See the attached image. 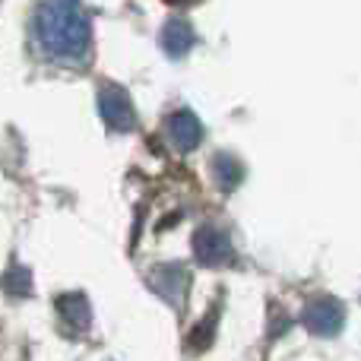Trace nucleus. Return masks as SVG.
I'll list each match as a JSON object with an SVG mask.
<instances>
[{"label": "nucleus", "instance_id": "obj_9", "mask_svg": "<svg viewBox=\"0 0 361 361\" xmlns=\"http://www.w3.org/2000/svg\"><path fill=\"white\" fill-rule=\"evenodd\" d=\"M4 288L6 292H16V295H29V288H32L29 273H25V269H10L4 279Z\"/></svg>", "mask_w": 361, "mask_h": 361}, {"label": "nucleus", "instance_id": "obj_7", "mask_svg": "<svg viewBox=\"0 0 361 361\" xmlns=\"http://www.w3.org/2000/svg\"><path fill=\"white\" fill-rule=\"evenodd\" d=\"M57 311H61V317L67 320L73 330H86L89 320H92V314H89V301L82 298V295H61Z\"/></svg>", "mask_w": 361, "mask_h": 361}, {"label": "nucleus", "instance_id": "obj_10", "mask_svg": "<svg viewBox=\"0 0 361 361\" xmlns=\"http://www.w3.org/2000/svg\"><path fill=\"white\" fill-rule=\"evenodd\" d=\"M165 4H171V6H184V4H190V0H165Z\"/></svg>", "mask_w": 361, "mask_h": 361}, {"label": "nucleus", "instance_id": "obj_3", "mask_svg": "<svg viewBox=\"0 0 361 361\" xmlns=\"http://www.w3.org/2000/svg\"><path fill=\"white\" fill-rule=\"evenodd\" d=\"M99 111L111 130H130V127L137 124V114H133L130 99H127V92L118 86H108L99 92Z\"/></svg>", "mask_w": 361, "mask_h": 361}, {"label": "nucleus", "instance_id": "obj_2", "mask_svg": "<svg viewBox=\"0 0 361 361\" xmlns=\"http://www.w3.org/2000/svg\"><path fill=\"white\" fill-rule=\"evenodd\" d=\"M193 257H197L203 267H222L231 260V241L225 231L203 225V228L193 235Z\"/></svg>", "mask_w": 361, "mask_h": 361}, {"label": "nucleus", "instance_id": "obj_1", "mask_svg": "<svg viewBox=\"0 0 361 361\" xmlns=\"http://www.w3.org/2000/svg\"><path fill=\"white\" fill-rule=\"evenodd\" d=\"M35 32L42 48L57 61H80L89 51V19L80 0H44Z\"/></svg>", "mask_w": 361, "mask_h": 361}, {"label": "nucleus", "instance_id": "obj_4", "mask_svg": "<svg viewBox=\"0 0 361 361\" xmlns=\"http://www.w3.org/2000/svg\"><path fill=\"white\" fill-rule=\"evenodd\" d=\"M165 130H169V140L175 143V149H180V152H190L193 146H200V140H203V127H200L197 114L187 111V108L171 114Z\"/></svg>", "mask_w": 361, "mask_h": 361}, {"label": "nucleus", "instance_id": "obj_5", "mask_svg": "<svg viewBox=\"0 0 361 361\" xmlns=\"http://www.w3.org/2000/svg\"><path fill=\"white\" fill-rule=\"evenodd\" d=\"M305 324H307V330H314V333H336L339 330V324H343V305L339 301H333V298H317V301H311L307 305V311H305Z\"/></svg>", "mask_w": 361, "mask_h": 361}, {"label": "nucleus", "instance_id": "obj_8", "mask_svg": "<svg viewBox=\"0 0 361 361\" xmlns=\"http://www.w3.org/2000/svg\"><path fill=\"white\" fill-rule=\"evenodd\" d=\"M212 169H216V180H219L222 190H231V187L241 180V165H238L231 156H216Z\"/></svg>", "mask_w": 361, "mask_h": 361}, {"label": "nucleus", "instance_id": "obj_6", "mask_svg": "<svg viewBox=\"0 0 361 361\" xmlns=\"http://www.w3.org/2000/svg\"><path fill=\"white\" fill-rule=\"evenodd\" d=\"M162 48L171 57H184L193 48V29L187 19H169L162 29Z\"/></svg>", "mask_w": 361, "mask_h": 361}]
</instances>
